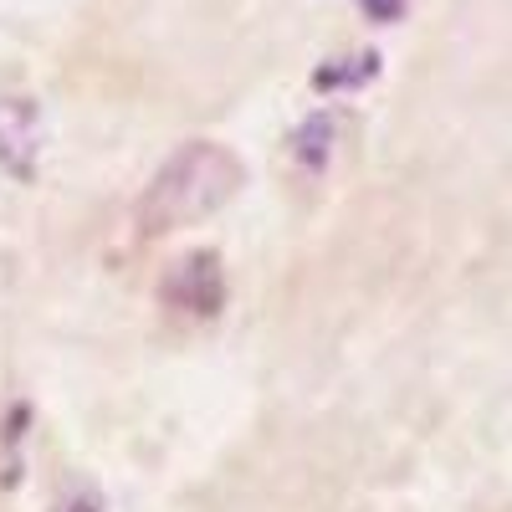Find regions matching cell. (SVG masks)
I'll list each match as a JSON object with an SVG mask.
<instances>
[{
  "label": "cell",
  "mask_w": 512,
  "mask_h": 512,
  "mask_svg": "<svg viewBox=\"0 0 512 512\" xmlns=\"http://www.w3.org/2000/svg\"><path fill=\"white\" fill-rule=\"evenodd\" d=\"M246 169L241 159L216 144V139H190L185 149H175L159 175L149 180L144 200H139V231L144 236H164V231H180V226H195L241 190Z\"/></svg>",
  "instance_id": "6da1fadb"
},
{
  "label": "cell",
  "mask_w": 512,
  "mask_h": 512,
  "mask_svg": "<svg viewBox=\"0 0 512 512\" xmlns=\"http://www.w3.org/2000/svg\"><path fill=\"white\" fill-rule=\"evenodd\" d=\"M159 297H164V308L180 313V318H216L221 303H226V282H221L216 251H190V256H180V262L164 272Z\"/></svg>",
  "instance_id": "7a4b0ae2"
},
{
  "label": "cell",
  "mask_w": 512,
  "mask_h": 512,
  "mask_svg": "<svg viewBox=\"0 0 512 512\" xmlns=\"http://www.w3.org/2000/svg\"><path fill=\"white\" fill-rule=\"evenodd\" d=\"M379 72V57H359V67H323L318 72V88H344V82H364Z\"/></svg>",
  "instance_id": "277c9868"
},
{
  "label": "cell",
  "mask_w": 512,
  "mask_h": 512,
  "mask_svg": "<svg viewBox=\"0 0 512 512\" xmlns=\"http://www.w3.org/2000/svg\"><path fill=\"white\" fill-rule=\"evenodd\" d=\"M369 21H400L405 16V0H359Z\"/></svg>",
  "instance_id": "5b68a950"
},
{
  "label": "cell",
  "mask_w": 512,
  "mask_h": 512,
  "mask_svg": "<svg viewBox=\"0 0 512 512\" xmlns=\"http://www.w3.org/2000/svg\"><path fill=\"white\" fill-rule=\"evenodd\" d=\"M297 154H303L313 169L333 154V118L328 113H318V118H308L303 128H297Z\"/></svg>",
  "instance_id": "3957f363"
},
{
  "label": "cell",
  "mask_w": 512,
  "mask_h": 512,
  "mask_svg": "<svg viewBox=\"0 0 512 512\" xmlns=\"http://www.w3.org/2000/svg\"><path fill=\"white\" fill-rule=\"evenodd\" d=\"M62 512H103V502H98L93 492H77V497L62 502Z\"/></svg>",
  "instance_id": "8992f818"
}]
</instances>
